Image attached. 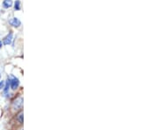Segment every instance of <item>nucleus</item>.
<instances>
[{"label": "nucleus", "mask_w": 158, "mask_h": 130, "mask_svg": "<svg viewBox=\"0 0 158 130\" xmlns=\"http://www.w3.org/2000/svg\"><path fill=\"white\" fill-rule=\"evenodd\" d=\"M9 81H10V88H11L12 90H16L18 89L20 85V81L19 80L15 77V76H11V78H9Z\"/></svg>", "instance_id": "1"}, {"label": "nucleus", "mask_w": 158, "mask_h": 130, "mask_svg": "<svg viewBox=\"0 0 158 130\" xmlns=\"http://www.w3.org/2000/svg\"><path fill=\"white\" fill-rule=\"evenodd\" d=\"M23 106V98L18 97L12 101V109L14 110H19Z\"/></svg>", "instance_id": "2"}, {"label": "nucleus", "mask_w": 158, "mask_h": 130, "mask_svg": "<svg viewBox=\"0 0 158 130\" xmlns=\"http://www.w3.org/2000/svg\"><path fill=\"white\" fill-rule=\"evenodd\" d=\"M12 32H10L9 34H7L6 35V37L4 38V39H3V43H4V45H5V46H8L10 45L11 43V41H12Z\"/></svg>", "instance_id": "3"}, {"label": "nucleus", "mask_w": 158, "mask_h": 130, "mask_svg": "<svg viewBox=\"0 0 158 130\" xmlns=\"http://www.w3.org/2000/svg\"><path fill=\"white\" fill-rule=\"evenodd\" d=\"M10 24H11L12 26H14V27H19V26L21 25V22H20V20H19V19L13 18V19L10 20Z\"/></svg>", "instance_id": "4"}, {"label": "nucleus", "mask_w": 158, "mask_h": 130, "mask_svg": "<svg viewBox=\"0 0 158 130\" xmlns=\"http://www.w3.org/2000/svg\"><path fill=\"white\" fill-rule=\"evenodd\" d=\"M9 90H10V81H9V79H8L7 81L5 82V87H4L3 91H4V93H5V95H7V94L9 93Z\"/></svg>", "instance_id": "5"}, {"label": "nucleus", "mask_w": 158, "mask_h": 130, "mask_svg": "<svg viewBox=\"0 0 158 130\" xmlns=\"http://www.w3.org/2000/svg\"><path fill=\"white\" fill-rule=\"evenodd\" d=\"M11 5H12V1L11 0H4V2H3V7L5 9L10 8Z\"/></svg>", "instance_id": "6"}, {"label": "nucleus", "mask_w": 158, "mask_h": 130, "mask_svg": "<svg viewBox=\"0 0 158 130\" xmlns=\"http://www.w3.org/2000/svg\"><path fill=\"white\" fill-rule=\"evenodd\" d=\"M18 121L20 124L23 123V113H20L19 115H18Z\"/></svg>", "instance_id": "7"}, {"label": "nucleus", "mask_w": 158, "mask_h": 130, "mask_svg": "<svg viewBox=\"0 0 158 130\" xmlns=\"http://www.w3.org/2000/svg\"><path fill=\"white\" fill-rule=\"evenodd\" d=\"M14 8H15V10L20 9V2H19V0H17V1L15 2V5H14Z\"/></svg>", "instance_id": "8"}, {"label": "nucleus", "mask_w": 158, "mask_h": 130, "mask_svg": "<svg viewBox=\"0 0 158 130\" xmlns=\"http://www.w3.org/2000/svg\"><path fill=\"white\" fill-rule=\"evenodd\" d=\"M4 87H5V81H0V91L1 90H3L4 89Z\"/></svg>", "instance_id": "9"}, {"label": "nucleus", "mask_w": 158, "mask_h": 130, "mask_svg": "<svg viewBox=\"0 0 158 130\" xmlns=\"http://www.w3.org/2000/svg\"><path fill=\"white\" fill-rule=\"evenodd\" d=\"M2 47V42H1V40H0V48Z\"/></svg>", "instance_id": "10"}, {"label": "nucleus", "mask_w": 158, "mask_h": 130, "mask_svg": "<svg viewBox=\"0 0 158 130\" xmlns=\"http://www.w3.org/2000/svg\"><path fill=\"white\" fill-rule=\"evenodd\" d=\"M0 80H1V73H0Z\"/></svg>", "instance_id": "11"}]
</instances>
